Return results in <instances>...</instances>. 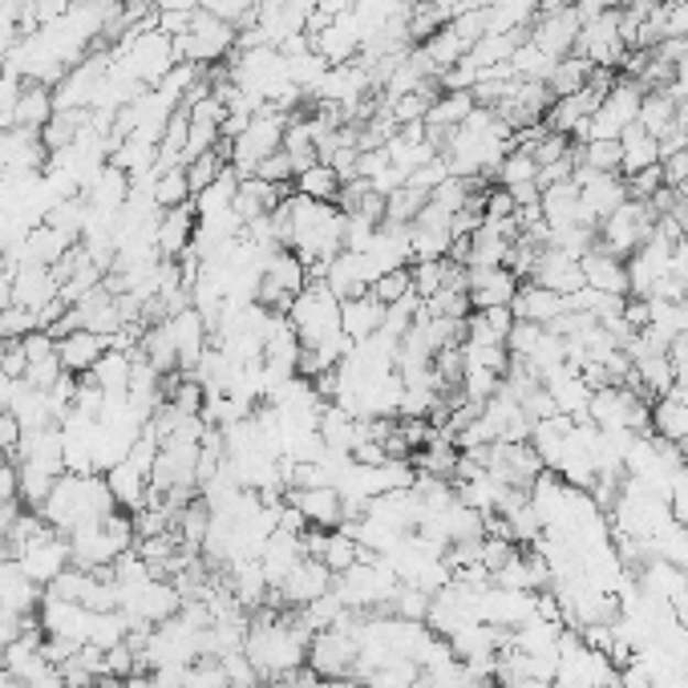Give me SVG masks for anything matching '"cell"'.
<instances>
[{
	"label": "cell",
	"instance_id": "6da1fadb",
	"mask_svg": "<svg viewBox=\"0 0 688 688\" xmlns=\"http://www.w3.org/2000/svg\"><path fill=\"white\" fill-rule=\"evenodd\" d=\"M239 50V29L231 21H219L211 13H195L190 29L183 37H175V57L178 62H190V65H203V69H211V65H223L231 53Z\"/></svg>",
	"mask_w": 688,
	"mask_h": 688
},
{
	"label": "cell",
	"instance_id": "7a4b0ae2",
	"mask_svg": "<svg viewBox=\"0 0 688 688\" xmlns=\"http://www.w3.org/2000/svg\"><path fill=\"white\" fill-rule=\"evenodd\" d=\"M288 320H292V328H296L301 345H320V340L340 332V301L328 292L325 280H316V284H308V288L292 301Z\"/></svg>",
	"mask_w": 688,
	"mask_h": 688
},
{
	"label": "cell",
	"instance_id": "3957f363",
	"mask_svg": "<svg viewBox=\"0 0 688 688\" xmlns=\"http://www.w3.org/2000/svg\"><path fill=\"white\" fill-rule=\"evenodd\" d=\"M652 227H656V215H652L648 203L624 199L600 223V239H596V243H600L603 251L620 255V260H627V255H636V251L652 239Z\"/></svg>",
	"mask_w": 688,
	"mask_h": 688
},
{
	"label": "cell",
	"instance_id": "277c9868",
	"mask_svg": "<svg viewBox=\"0 0 688 688\" xmlns=\"http://www.w3.org/2000/svg\"><path fill=\"white\" fill-rule=\"evenodd\" d=\"M640 98H644V89L632 81V77H615V86L603 94L600 110L591 113L588 122V134H583V142H591V138H620L627 130V125H636L640 118ZM579 142V146H583Z\"/></svg>",
	"mask_w": 688,
	"mask_h": 688
},
{
	"label": "cell",
	"instance_id": "5b68a950",
	"mask_svg": "<svg viewBox=\"0 0 688 688\" xmlns=\"http://www.w3.org/2000/svg\"><path fill=\"white\" fill-rule=\"evenodd\" d=\"M332 588H337V576L320 559H301L288 571V579L267 596V603H275V608H304V603L328 596Z\"/></svg>",
	"mask_w": 688,
	"mask_h": 688
},
{
	"label": "cell",
	"instance_id": "8992f818",
	"mask_svg": "<svg viewBox=\"0 0 688 688\" xmlns=\"http://www.w3.org/2000/svg\"><path fill=\"white\" fill-rule=\"evenodd\" d=\"M579 25H583V17H579L576 0L567 4L564 13L555 17H535V25H531V33H526V41L535 45V50H543L547 57H567V53L576 50V37H579Z\"/></svg>",
	"mask_w": 688,
	"mask_h": 688
},
{
	"label": "cell",
	"instance_id": "52a82bcc",
	"mask_svg": "<svg viewBox=\"0 0 688 688\" xmlns=\"http://www.w3.org/2000/svg\"><path fill=\"white\" fill-rule=\"evenodd\" d=\"M518 275L506 267H466V292H470V308H511L514 292H518Z\"/></svg>",
	"mask_w": 688,
	"mask_h": 688
},
{
	"label": "cell",
	"instance_id": "ba28073f",
	"mask_svg": "<svg viewBox=\"0 0 688 688\" xmlns=\"http://www.w3.org/2000/svg\"><path fill=\"white\" fill-rule=\"evenodd\" d=\"M376 275H381V267L364 251H340L337 260H332V267H328L325 284L337 301H349V296H361V292L373 288Z\"/></svg>",
	"mask_w": 688,
	"mask_h": 688
},
{
	"label": "cell",
	"instance_id": "9c48e42d",
	"mask_svg": "<svg viewBox=\"0 0 688 688\" xmlns=\"http://www.w3.org/2000/svg\"><path fill=\"white\" fill-rule=\"evenodd\" d=\"M531 280H535L538 288L559 292V296H576L579 288H588L579 260L576 255H567V251H559V248L538 251V263H535V272H531Z\"/></svg>",
	"mask_w": 688,
	"mask_h": 688
},
{
	"label": "cell",
	"instance_id": "30bf717a",
	"mask_svg": "<svg viewBox=\"0 0 688 688\" xmlns=\"http://www.w3.org/2000/svg\"><path fill=\"white\" fill-rule=\"evenodd\" d=\"M195 227H199V215H195L190 203L171 207V211H159V227H154V248H159V255H163V260H183L190 251Z\"/></svg>",
	"mask_w": 688,
	"mask_h": 688
},
{
	"label": "cell",
	"instance_id": "8fae6325",
	"mask_svg": "<svg viewBox=\"0 0 688 688\" xmlns=\"http://www.w3.org/2000/svg\"><path fill=\"white\" fill-rule=\"evenodd\" d=\"M284 502L301 506L308 526H320V531H337L345 523V494L337 487H313V490H288Z\"/></svg>",
	"mask_w": 688,
	"mask_h": 688
},
{
	"label": "cell",
	"instance_id": "7c38bea8",
	"mask_svg": "<svg viewBox=\"0 0 688 688\" xmlns=\"http://www.w3.org/2000/svg\"><path fill=\"white\" fill-rule=\"evenodd\" d=\"M166 325H171V337H175L178 369H183V373H195V364L203 361V352L211 349V332L203 325V316L195 313V308H183V313H175Z\"/></svg>",
	"mask_w": 688,
	"mask_h": 688
},
{
	"label": "cell",
	"instance_id": "4fadbf2b",
	"mask_svg": "<svg viewBox=\"0 0 688 688\" xmlns=\"http://www.w3.org/2000/svg\"><path fill=\"white\" fill-rule=\"evenodd\" d=\"M511 313H514V320H531V325L547 328L567 313V296H559V292H550V288H538L535 280H526V284H518V292H514Z\"/></svg>",
	"mask_w": 688,
	"mask_h": 688
},
{
	"label": "cell",
	"instance_id": "5bb4252c",
	"mask_svg": "<svg viewBox=\"0 0 688 688\" xmlns=\"http://www.w3.org/2000/svg\"><path fill=\"white\" fill-rule=\"evenodd\" d=\"M550 393V401H555V409L567 413V417H576V422H583L588 417V405H591V385L579 376V369H571V364H564V369H555V373L543 381Z\"/></svg>",
	"mask_w": 688,
	"mask_h": 688
},
{
	"label": "cell",
	"instance_id": "9a60e30c",
	"mask_svg": "<svg viewBox=\"0 0 688 688\" xmlns=\"http://www.w3.org/2000/svg\"><path fill=\"white\" fill-rule=\"evenodd\" d=\"M579 267H583L588 288L612 292V296H627V267H624V260H620V255H612V251H603L600 243L579 255Z\"/></svg>",
	"mask_w": 688,
	"mask_h": 688
},
{
	"label": "cell",
	"instance_id": "2e32d148",
	"mask_svg": "<svg viewBox=\"0 0 688 688\" xmlns=\"http://www.w3.org/2000/svg\"><path fill=\"white\" fill-rule=\"evenodd\" d=\"M381 320H385V304H376L373 292H361V296L340 301V332H345L352 345L376 337V332H381Z\"/></svg>",
	"mask_w": 688,
	"mask_h": 688
},
{
	"label": "cell",
	"instance_id": "e0dca14e",
	"mask_svg": "<svg viewBox=\"0 0 688 688\" xmlns=\"http://www.w3.org/2000/svg\"><path fill=\"white\" fill-rule=\"evenodd\" d=\"M17 564H21V571H25V576L37 583V588H50L53 579H57L65 567L74 564V559H69V538H62V535L45 538L41 547H33L25 559H17Z\"/></svg>",
	"mask_w": 688,
	"mask_h": 688
},
{
	"label": "cell",
	"instance_id": "ac0fdd59",
	"mask_svg": "<svg viewBox=\"0 0 688 688\" xmlns=\"http://www.w3.org/2000/svg\"><path fill=\"white\" fill-rule=\"evenodd\" d=\"M106 337H98V332H86V328H77V332H65V337H57V357H62V369L65 373H89L94 364L106 357Z\"/></svg>",
	"mask_w": 688,
	"mask_h": 688
},
{
	"label": "cell",
	"instance_id": "d6986e66",
	"mask_svg": "<svg viewBox=\"0 0 688 688\" xmlns=\"http://www.w3.org/2000/svg\"><path fill=\"white\" fill-rule=\"evenodd\" d=\"M656 163H660V138H652L640 122L627 125L624 134H620V175L632 178Z\"/></svg>",
	"mask_w": 688,
	"mask_h": 688
},
{
	"label": "cell",
	"instance_id": "ffe728a7",
	"mask_svg": "<svg viewBox=\"0 0 688 688\" xmlns=\"http://www.w3.org/2000/svg\"><path fill=\"white\" fill-rule=\"evenodd\" d=\"M284 195H292V190H280V187H272V183H263V178L248 175V178H239L236 207H231V211H236L243 223H251V219L272 215L275 207H280V199H284Z\"/></svg>",
	"mask_w": 688,
	"mask_h": 688
},
{
	"label": "cell",
	"instance_id": "44dd1931",
	"mask_svg": "<svg viewBox=\"0 0 688 688\" xmlns=\"http://www.w3.org/2000/svg\"><path fill=\"white\" fill-rule=\"evenodd\" d=\"M130 364H134L130 352L106 349V357H101V361L81 376H89V381H94V385H98L110 401H125V393H130Z\"/></svg>",
	"mask_w": 688,
	"mask_h": 688
},
{
	"label": "cell",
	"instance_id": "7402d4cb",
	"mask_svg": "<svg viewBox=\"0 0 688 688\" xmlns=\"http://www.w3.org/2000/svg\"><path fill=\"white\" fill-rule=\"evenodd\" d=\"M106 487H110V494H113V502L122 506V511H138L142 502H146V490H151V478L142 474V470H134V466L125 462H118V466H110L106 470Z\"/></svg>",
	"mask_w": 688,
	"mask_h": 688
},
{
	"label": "cell",
	"instance_id": "603a6c76",
	"mask_svg": "<svg viewBox=\"0 0 688 688\" xmlns=\"http://www.w3.org/2000/svg\"><path fill=\"white\" fill-rule=\"evenodd\" d=\"M676 113H680V101L673 98V89H644L636 122L644 125L652 138H660L676 125Z\"/></svg>",
	"mask_w": 688,
	"mask_h": 688
},
{
	"label": "cell",
	"instance_id": "cb8c5ba5",
	"mask_svg": "<svg viewBox=\"0 0 688 688\" xmlns=\"http://www.w3.org/2000/svg\"><path fill=\"white\" fill-rule=\"evenodd\" d=\"M57 113V101H53V86H41V81H25L21 86V98H17V125L21 130H41Z\"/></svg>",
	"mask_w": 688,
	"mask_h": 688
},
{
	"label": "cell",
	"instance_id": "d4e9b609",
	"mask_svg": "<svg viewBox=\"0 0 688 688\" xmlns=\"http://www.w3.org/2000/svg\"><path fill=\"white\" fill-rule=\"evenodd\" d=\"M652 438H660V441L688 438V401H680L676 393L652 401Z\"/></svg>",
	"mask_w": 688,
	"mask_h": 688
},
{
	"label": "cell",
	"instance_id": "484cf974",
	"mask_svg": "<svg viewBox=\"0 0 688 688\" xmlns=\"http://www.w3.org/2000/svg\"><path fill=\"white\" fill-rule=\"evenodd\" d=\"M236 190H239V171H236V166H227V171L219 178H215L211 187L199 190V195L190 199V207H195V215H199V219H215V215H227L231 207H236Z\"/></svg>",
	"mask_w": 688,
	"mask_h": 688
},
{
	"label": "cell",
	"instance_id": "4316f807",
	"mask_svg": "<svg viewBox=\"0 0 688 688\" xmlns=\"http://www.w3.org/2000/svg\"><path fill=\"white\" fill-rule=\"evenodd\" d=\"M591 74H596V65H591L588 57H579V53L559 57L555 69H550V77H547L550 98H571V94H579V89L591 81Z\"/></svg>",
	"mask_w": 688,
	"mask_h": 688
},
{
	"label": "cell",
	"instance_id": "83f0119b",
	"mask_svg": "<svg viewBox=\"0 0 688 688\" xmlns=\"http://www.w3.org/2000/svg\"><path fill=\"white\" fill-rule=\"evenodd\" d=\"M263 280H272L275 288H284L288 296H301L308 288V272H304V260L292 248H280L267 255V267H263Z\"/></svg>",
	"mask_w": 688,
	"mask_h": 688
},
{
	"label": "cell",
	"instance_id": "f1b7e54d",
	"mask_svg": "<svg viewBox=\"0 0 688 688\" xmlns=\"http://www.w3.org/2000/svg\"><path fill=\"white\" fill-rule=\"evenodd\" d=\"M636 376H640L644 397H668L676 385V364L668 352H648V357L636 361Z\"/></svg>",
	"mask_w": 688,
	"mask_h": 688
},
{
	"label": "cell",
	"instance_id": "f546056e",
	"mask_svg": "<svg viewBox=\"0 0 688 688\" xmlns=\"http://www.w3.org/2000/svg\"><path fill=\"white\" fill-rule=\"evenodd\" d=\"M296 195H304V199H316V203H337L340 190H345V178L332 171L328 163H313L304 175H296Z\"/></svg>",
	"mask_w": 688,
	"mask_h": 688
},
{
	"label": "cell",
	"instance_id": "4dcf8cb0",
	"mask_svg": "<svg viewBox=\"0 0 688 688\" xmlns=\"http://www.w3.org/2000/svg\"><path fill=\"white\" fill-rule=\"evenodd\" d=\"M292 612H296V620H301V624L316 636V632H325V627L337 624V620L349 612V608H345V600H340V591L332 588L328 596H320V600H313V603H304V608H292Z\"/></svg>",
	"mask_w": 688,
	"mask_h": 688
},
{
	"label": "cell",
	"instance_id": "1f68e13d",
	"mask_svg": "<svg viewBox=\"0 0 688 688\" xmlns=\"http://www.w3.org/2000/svg\"><path fill=\"white\" fill-rule=\"evenodd\" d=\"M429 203V190H417V187H397L385 195V223H397V227H409L417 215H422V207Z\"/></svg>",
	"mask_w": 688,
	"mask_h": 688
},
{
	"label": "cell",
	"instance_id": "d6a6232c",
	"mask_svg": "<svg viewBox=\"0 0 688 688\" xmlns=\"http://www.w3.org/2000/svg\"><path fill=\"white\" fill-rule=\"evenodd\" d=\"M576 163L600 171V175H620V138H591L576 146Z\"/></svg>",
	"mask_w": 688,
	"mask_h": 688
},
{
	"label": "cell",
	"instance_id": "836d02e7",
	"mask_svg": "<svg viewBox=\"0 0 688 688\" xmlns=\"http://www.w3.org/2000/svg\"><path fill=\"white\" fill-rule=\"evenodd\" d=\"M450 272H454V260H422V263H409L413 292H417L422 301L438 296L441 288H450Z\"/></svg>",
	"mask_w": 688,
	"mask_h": 688
},
{
	"label": "cell",
	"instance_id": "e575fe53",
	"mask_svg": "<svg viewBox=\"0 0 688 688\" xmlns=\"http://www.w3.org/2000/svg\"><path fill=\"white\" fill-rule=\"evenodd\" d=\"M357 555H361V543L337 526V531H328V543H325V555H320V564L332 571V576H345L349 567H357Z\"/></svg>",
	"mask_w": 688,
	"mask_h": 688
},
{
	"label": "cell",
	"instance_id": "d590c367",
	"mask_svg": "<svg viewBox=\"0 0 688 688\" xmlns=\"http://www.w3.org/2000/svg\"><path fill=\"white\" fill-rule=\"evenodd\" d=\"M227 154L215 146V151H207V154H199V159H190L187 166H183V175H187V187H190V199L199 195V190H207L215 183V178L223 175L227 171Z\"/></svg>",
	"mask_w": 688,
	"mask_h": 688
},
{
	"label": "cell",
	"instance_id": "8d00e7d4",
	"mask_svg": "<svg viewBox=\"0 0 688 688\" xmlns=\"http://www.w3.org/2000/svg\"><path fill=\"white\" fill-rule=\"evenodd\" d=\"M151 195H154V207H159V211H171V207L190 203V187H187L183 166H171V171H163V175H154Z\"/></svg>",
	"mask_w": 688,
	"mask_h": 688
},
{
	"label": "cell",
	"instance_id": "74e56055",
	"mask_svg": "<svg viewBox=\"0 0 688 688\" xmlns=\"http://www.w3.org/2000/svg\"><path fill=\"white\" fill-rule=\"evenodd\" d=\"M499 187H523V183H538V163L531 151H506V159L499 163V175H494Z\"/></svg>",
	"mask_w": 688,
	"mask_h": 688
},
{
	"label": "cell",
	"instance_id": "f35d334b",
	"mask_svg": "<svg viewBox=\"0 0 688 688\" xmlns=\"http://www.w3.org/2000/svg\"><path fill=\"white\" fill-rule=\"evenodd\" d=\"M511 69H514V77H523V81H547L550 69H555V57H547V53L535 50L531 41H523V45L511 53Z\"/></svg>",
	"mask_w": 688,
	"mask_h": 688
},
{
	"label": "cell",
	"instance_id": "ab89813d",
	"mask_svg": "<svg viewBox=\"0 0 688 688\" xmlns=\"http://www.w3.org/2000/svg\"><path fill=\"white\" fill-rule=\"evenodd\" d=\"M429 600L422 588H413V583H401L393 591V600H389V615H397V620H413V624H426V612H429Z\"/></svg>",
	"mask_w": 688,
	"mask_h": 688
},
{
	"label": "cell",
	"instance_id": "60d3db41",
	"mask_svg": "<svg viewBox=\"0 0 688 688\" xmlns=\"http://www.w3.org/2000/svg\"><path fill=\"white\" fill-rule=\"evenodd\" d=\"M373 301L376 304H397V301H405V296H413V275H409V267H389V272H381L373 280Z\"/></svg>",
	"mask_w": 688,
	"mask_h": 688
},
{
	"label": "cell",
	"instance_id": "b9f144b4",
	"mask_svg": "<svg viewBox=\"0 0 688 688\" xmlns=\"http://www.w3.org/2000/svg\"><path fill=\"white\" fill-rule=\"evenodd\" d=\"M125 627H130V620H125L122 608L118 612H94V620H89V644L113 648V644L125 640Z\"/></svg>",
	"mask_w": 688,
	"mask_h": 688
},
{
	"label": "cell",
	"instance_id": "7bdbcfd3",
	"mask_svg": "<svg viewBox=\"0 0 688 688\" xmlns=\"http://www.w3.org/2000/svg\"><path fill=\"white\" fill-rule=\"evenodd\" d=\"M518 555H523V550H518V543H514V538H506V535H482V555H478V564L487 567L490 579H494L502 571V567L514 564Z\"/></svg>",
	"mask_w": 688,
	"mask_h": 688
},
{
	"label": "cell",
	"instance_id": "ee69618b",
	"mask_svg": "<svg viewBox=\"0 0 688 688\" xmlns=\"http://www.w3.org/2000/svg\"><path fill=\"white\" fill-rule=\"evenodd\" d=\"M255 178H263V183H272V187L280 190H296L292 183H296V166H292V154L288 151H275L267 154L260 166H255Z\"/></svg>",
	"mask_w": 688,
	"mask_h": 688
},
{
	"label": "cell",
	"instance_id": "f6af8a7d",
	"mask_svg": "<svg viewBox=\"0 0 688 688\" xmlns=\"http://www.w3.org/2000/svg\"><path fill=\"white\" fill-rule=\"evenodd\" d=\"M462 397L466 401H474V405H487L494 393L502 389V376L499 373H490V369H466L462 373Z\"/></svg>",
	"mask_w": 688,
	"mask_h": 688
},
{
	"label": "cell",
	"instance_id": "bcb514c9",
	"mask_svg": "<svg viewBox=\"0 0 688 688\" xmlns=\"http://www.w3.org/2000/svg\"><path fill=\"white\" fill-rule=\"evenodd\" d=\"M37 325V313H29L21 304H9V308H0V340H25Z\"/></svg>",
	"mask_w": 688,
	"mask_h": 688
},
{
	"label": "cell",
	"instance_id": "7dc6e473",
	"mask_svg": "<svg viewBox=\"0 0 688 688\" xmlns=\"http://www.w3.org/2000/svg\"><path fill=\"white\" fill-rule=\"evenodd\" d=\"M571 151H576V146H571V138H567V134H555V130H543V138H538L535 146H531V154H535L538 166L559 163V159H567Z\"/></svg>",
	"mask_w": 688,
	"mask_h": 688
},
{
	"label": "cell",
	"instance_id": "c3c4849f",
	"mask_svg": "<svg viewBox=\"0 0 688 688\" xmlns=\"http://www.w3.org/2000/svg\"><path fill=\"white\" fill-rule=\"evenodd\" d=\"M624 183H627V199L648 203L652 195L664 187V171H660V163H656V166H648V171H640V175L624 178Z\"/></svg>",
	"mask_w": 688,
	"mask_h": 688
},
{
	"label": "cell",
	"instance_id": "681fc988",
	"mask_svg": "<svg viewBox=\"0 0 688 688\" xmlns=\"http://www.w3.org/2000/svg\"><path fill=\"white\" fill-rule=\"evenodd\" d=\"M502 219H514V199L506 187H490L487 190V223H502Z\"/></svg>",
	"mask_w": 688,
	"mask_h": 688
},
{
	"label": "cell",
	"instance_id": "f907efd6",
	"mask_svg": "<svg viewBox=\"0 0 688 688\" xmlns=\"http://www.w3.org/2000/svg\"><path fill=\"white\" fill-rule=\"evenodd\" d=\"M21 434H25V429H21V422L13 417V409H0V450L9 454V458H13L17 446H21Z\"/></svg>",
	"mask_w": 688,
	"mask_h": 688
},
{
	"label": "cell",
	"instance_id": "816d5d0a",
	"mask_svg": "<svg viewBox=\"0 0 688 688\" xmlns=\"http://www.w3.org/2000/svg\"><path fill=\"white\" fill-rule=\"evenodd\" d=\"M624 320L632 332H640V328H648L652 325V304L644 301V296H627L624 304Z\"/></svg>",
	"mask_w": 688,
	"mask_h": 688
},
{
	"label": "cell",
	"instance_id": "f5cc1de1",
	"mask_svg": "<svg viewBox=\"0 0 688 688\" xmlns=\"http://www.w3.org/2000/svg\"><path fill=\"white\" fill-rule=\"evenodd\" d=\"M478 316H482V325H487L494 337H502V340L511 337V328H514V313H511V308H482Z\"/></svg>",
	"mask_w": 688,
	"mask_h": 688
},
{
	"label": "cell",
	"instance_id": "db71d44e",
	"mask_svg": "<svg viewBox=\"0 0 688 688\" xmlns=\"http://www.w3.org/2000/svg\"><path fill=\"white\" fill-rule=\"evenodd\" d=\"M668 275H673L676 284L685 288V296H688V239H680L673 248V260H668Z\"/></svg>",
	"mask_w": 688,
	"mask_h": 688
},
{
	"label": "cell",
	"instance_id": "11a10c76",
	"mask_svg": "<svg viewBox=\"0 0 688 688\" xmlns=\"http://www.w3.org/2000/svg\"><path fill=\"white\" fill-rule=\"evenodd\" d=\"M21 499V474H17L13 462H0V502H17Z\"/></svg>",
	"mask_w": 688,
	"mask_h": 688
},
{
	"label": "cell",
	"instance_id": "9f6ffc18",
	"mask_svg": "<svg viewBox=\"0 0 688 688\" xmlns=\"http://www.w3.org/2000/svg\"><path fill=\"white\" fill-rule=\"evenodd\" d=\"M154 13H199V0H154Z\"/></svg>",
	"mask_w": 688,
	"mask_h": 688
},
{
	"label": "cell",
	"instance_id": "6f0895ef",
	"mask_svg": "<svg viewBox=\"0 0 688 688\" xmlns=\"http://www.w3.org/2000/svg\"><path fill=\"white\" fill-rule=\"evenodd\" d=\"M429 4H434V9H438L446 21H454L458 13H466V0H429Z\"/></svg>",
	"mask_w": 688,
	"mask_h": 688
},
{
	"label": "cell",
	"instance_id": "680465c9",
	"mask_svg": "<svg viewBox=\"0 0 688 688\" xmlns=\"http://www.w3.org/2000/svg\"><path fill=\"white\" fill-rule=\"evenodd\" d=\"M122 688H159V685H154V676L146 673V668H138V673H130V676H125V680H122Z\"/></svg>",
	"mask_w": 688,
	"mask_h": 688
},
{
	"label": "cell",
	"instance_id": "91938a15",
	"mask_svg": "<svg viewBox=\"0 0 688 688\" xmlns=\"http://www.w3.org/2000/svg\"><path fill=\"white\" fill-rule=\"evenodd\" d=\"M13 389L17 381L9 373H0V409H9V401H13Z\"/></svg>",
	"mask_w": 688,
	"mask_h": 688
},
{
	"label": "cell",
	"instance_id": "94428289",
	"mask_svg": "<svg viewBox=\"0 0 688 688\" xmlns=\"http://www.w3.org/2000/svg\"><path fill=\"white\" fill-rule=\"evenodd\" d=\"M4 535H9V526L0 523V550H4Z\"/></svg>",
	"mask_w": 688,
	"mask_h": 688
}]
</instances>
